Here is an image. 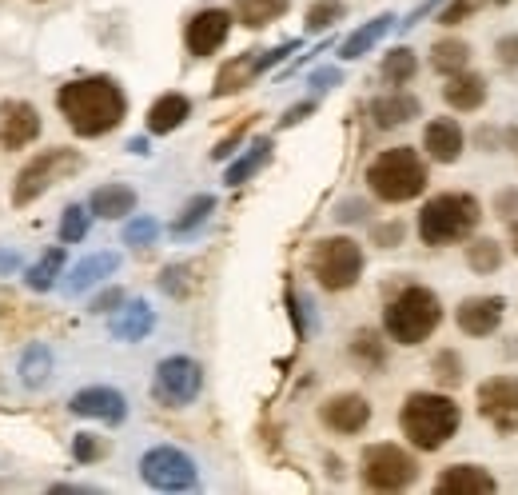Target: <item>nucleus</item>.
<instances>
[{"label":"nucleus","instance_id":"1","mask_svg":"<svg viewBox=\"0 0 518 495\" xmlns=\"http://www.w3.org/2000/svg\"><path fill=\"white\" fill-rule=\"evenodd\" d=\"M56 104L68 120V128L76 136H104L112 132L124 112H128V100L120 92V84L112 76H84V80H72L56 92Z\"/></svg>","mask_w":518,"mask_h":495},{"label":"nucleus","instance_id":"2","mask_svg":"<svg viewBox=\"0 0 518 495\" xmlns=\"http://www.w3.org/2000/svg\"><path fill=\"white\" fill-rule=\"evenodd\" d=\"M459 420V404L439 392H415L399 412V428L419 452H439L459 432Z\"/></svg>","mask_w":518,"mask_h":495},{"label":"nucleus","instance_id":"3","mask_svg":"<svg viewBox=\"0 0 518 495\" xmlns=\"http://www.w3.org/2000/svg\"><path fill=\"white\" fill-rule=\"evenodd\" d=\"M439 324H443V304H439V296H435L431 288H419V284L403 288V292L387 304V312H383L387 336H391L395 344H407V348L431 340Z\"/></svg>","mask_w":518,"mask_h":495},{"label":"nucleus","instance_id":"4","mask_svg":"<svg viewBox=\"0 0 518 495\" xmlns=\"http://www.w3.org/2000/svg\"><path fill=\"white\" fill-rule=\"evenodd\" d=\"M479 220H483V212H479V200L471 192H443V196H435V200L423 204V212H419V236L431 248L459 244V240H467L479 228Z\"/></svg>","mask_w":518,"mask_h":495},{"label":"nucleus","instance_id":"5","mask_svg":"<svg viewBox=\"0 0 518 495\" xmlns=\"http://www.w3.org/2000/svg\"><path fill=\"white\" fill-rule=\"evenodd\" d=\"M367 184L379 200L387 204H407L427 188V164L419 160L415 148H387L383 156L371 160Z\"/></svg>","mask_w":518,"mask_h":495},{"label":"nucleus","instance_id":"6","mask_svg":"<svg viewBox=\"0 0 518 495\" xmlns=\"http://www.w3.org/2000/svg\"><path fill=\"white\" fill-rule=\"evenodd\" d=\"M311 272L327 292H347L363 276V248L347 236H327L311 252Z\"/></svg>","mask_w":518,"mask_h":495},{"label":"nucleus","instance_id":"7","mask_svg":"<svg viewBox=\"0 0 518 495\" xmlns=\"http://www.w3.org/2000/svg\"><path fill=\"white\" fill-rule=\"evenodd\" d=\"M80 164H84V160H80V152H72V148H44L40 156H32V160L20 168V176H16V184H12V204H16V208L32 204V200L44 196L60 176L76 172Z\"/></svg>","mask_w":518,"mask_h":495},{"label":"nucleus","instance_id":"8","mask_svg":"<svg viewBox=\"0 0 518 495\" xmlns=\"http://www.w3.org/2000/svg\"><path fill=\"white\" fill-rule=\"evenodd\" d=\"M419 480L415 456H407L395 444H375L363 452V488L371 492H403Z\"/></svg>","mask_w":518,"mask_h":495},{"label":"nucleus","instance_id":"9","mask_svg":"<svg viewBox=\"0 0 518 495\" xmlns=\"http://www.w3.org/2000/svg\"><path fill=\"white\" fill-rule=\"evenodd\" d=\"M140 476L156 492H192L200 484L196 460L188 452H180V448H152V452H144Z\"/></svg>","mask_w":518,"mask_h":495},{"label":"nucleus","instance_id":"10","mask_svg":"<svg viewBox=\"0 0 518 495\" xmlns=\"http://www.w3.org/2000/svg\"><path fill=\"white\" fill-rule=\"evenodd\" d=\"M200 388H204V368L196 360H188V356L160 360L156 380H152V392H156V400L164 408H188V404H196Z\"/></svg>","mask_w":518,"mask_h":495},{"label":"nucleus","instance_id":"11","mask_svg":"<svg viewBox=\"0 0 518 495\" xmlns=\"http://www.w3.org/2000/svg\"><path fill=\"white\" fill-rule=\"evenodd\" d=\"M479 412L491 420L499 432H518V380L515 376H495L479 384Z\"/></svg>","mask_w":518,"mask_h":495},{"label":"nucleus","instance_id":"12","mask_svg":"<svg viewBox=\"0 0 518 495\" xmlns=\"http://www.w3.org/2000/svg\"><path fill=\"white\" fill-rule=\"evenodd\" d=\"M232 20H236V16H232L228 8H204V12H196V16L188 20V28H184L188 52H192V56H212V52L228 40Z\"/></svg>","mask_w":518,"mask_h":495},{"label":"nucleus","instance_id":"13","mask_svg":"<svg viewBox=\"0 0 518 495\" xmlns=\"http://www.w3.org/2000/svg\"><path fill=\"white\" fill-rule=\"evenodd\" d=\"M68 408L76 416H88V420H104V424H124L128 420V400L124 392L116 388H84L68 400Z\"/></svg>","mask_w":518,"mask_h":495},{"label":"nucleus","instance_id":"14","mask_svg":"<svg viewBox=\"0 0 518 495\" xmlns=\"http://www.w3.org/2000/svg\"><path fill=\"white\" fill-rule=\"evenodd\" d=\"M40 136V116L28 100H4L0 108V144L4 148H24Z\"/></svg>","mask_w":518,"mask_h":495},{"label":"nucleus","instance_id":"15","mask_svg":"<svg viewBox=\"0 0 518 495\" xmlns=\"http://www.w3.org/2000/svg\"><path fill=\"white\" fill-rule=\"evenodd\" d=\"M323 424L331 428V432H339V436H355V432H363L367 428V420H371V404L363 400V396H355V392H343V396H331L327 404H323Z\"/></svg>","mask_w":518,"mask_h":495},{"label":"nucleus","instance_id":"16","mask_svg":"<svg viewBox=\"0 0 518 495\" xmlns=\"http://www.w3.org/2000/svg\"><path fill=\"white\" fill-rule=\"evenodd\" d=\"M503 308H507L503 296H471V300L459 304L455 320H459V328L467 336H491L503 324Z\"/></svg>","mask_w":518,"mask_h":495},{"label":"nucleus","instance_id":"17","mask_svg":"<svg viewBox=\"0 0 518 495\" xmlns=\"http://www.w3.org/2000/svg\"><path fill=\"white\" fill-rule=\"evenodd\" d=\"M463 128L455 124V120H447V116H439V120H431L427 124V132H423V148H427V156L431 160H439V164H455L459 156H463Z\"/></svg>","mask_w":518,"mask_h":495},{"label":"nucleus","instance_id":"18","mask_svg":"<svg viewBox=\"0 0 518 495\" xmlns=\"http://www.w3.org/2000/svg\"><path fill=\"white\" fill-rule=\"evenodd\" d=\"M435 492L443 495H491L495 492V476L475 468V464H455L435 480Z\"/></svg>","mask_w":518,"mask_h":495},{"label":"nucleus","instance_id":"19","mask_svg":"<svg viewBox=\"0 0 518 495\" xmlns=\"http://www.w3.org/2000/svg\"><path fill=\"white\" fill-rule=\"evenodd\" d=\"M188 116H192V100H188L184 92H164V96L148 108V132H152V136H168V132H176Z\"/></svg>","mask_w":518,"mask_h":495},{"label":"nucleus","instance_id":"20","mask_svg":"<svg viewBox=\"0 0 518 495\" xmlns=\"http://www.w3.org/2000/svg\"><path fill=\"white\" fill-rule=\"evenodd\" d=\"M116 268H120V256H116V252H96V256L80 260V264L68 272L64 292H68V296H80V292H88L92 284H100L104 276H112Z\"/></svg>","mask_w":518,"mask_h":495},{"label":"nucleus","instance_id":"21","mask_svg":"<svg viewBox=\"0 0 518 495\" xmlns=\"http://www.w3.org/2000/svg\"><path fill=\"white\" fill-rule=\"evenodd\" d=\"M419 116V100L407 96V92H391V96H375L371 100V120L375 128H399V124H411Z\"/></svg>","mask_w":518,"mask_h":495},{"label":"nucleus","instance_id":"22","mask_svg":"<svg viewBox=\"0 0 518 495\" xmlns=\"http://www.w3.org/2000/svg\"><path fill=\"white\" fill-rule=\"evenodd\" d=\"M152 328H156V312H152L144 300H128V304L120 308V316L112 320V336H116V340H124V344L144 340Z\"/></svg>","mask_w":518,"mask_h":495},{"label":"nucleus","instance_id":"23","mask_svg":"<svg viewBox=\"0 0 518 495\" xmlns=\"http://www.w3.org/2000/svg\"><path fill=\"white\" fill-rule=\"evenodd\" d=\"M136 208V192L128 184H104L88 196V212L100 216V220H120Z\"/></svg>","mask_w":518,"mask_h":495},{"label":"nucleus","instance_id":"24","mask_svg":"<svg viewBox=\"0 0 518 495\" xmlns=\"http://www.w3.org/2000/svg\"><path fill=\"white\" fill-rule=\"evenodd\" d=\"M443 100H447L451 108H459V112H475V108H483V100H487V80H483L479 72H459V76H451V84L443 88Z\"/></svg>","mask_w":518,"mask_h":495},{"label":"nucleus","instance_id":"25","mask_svg":"<svg viewBox=\"0 0 518 495\" xmlns=\"http://www.w3.org/2000/svg\"><path fill=\"white\" fill-rule=\"evenodd\" d=\"M391 24H395V16H391V12H383V16L367 20L363 28H355V32H351V36L339 44V56H343V60H359L363 52H371V48H375V44H379V40L391 32Z\"/></svg>","mask_w":518,"mask_h":495},{"label":"nucleus","instance_id":"26","mask_svg":"<svg viewBox=\"0 0 518 495\" xmlns=\"http://www.w3.org/2000/svg\"><path fill=\"white\" fill-rule=\"evenodd\" d=\"M256 60H259V52H244V56L228 60V64L216 72V88H212V92H216V96H236L240 88H248L259 76Z\"/></svg>","mask_w":518,"mask_h":495},{"label":"nucleus","instance_id":"27","mask_svg":"<svg viewBox=\"0 0 518 495\" xmlns=\"http://www.w3.org/2000/svg\"><path fill=\"white\" fill-rule=\"evenodd\" d=\"M291 8V0H236V20L244 28H267Z\"/></svg>","mask_w":518,"mask_h":495},{"label":"nucleus","instance_id":"28","mask_svg":"<svg viewBox=\"0 0 518 495\" xmlns=\"http://www.w3.org/2000/svg\"><path fill=\"white\" fill-rule=\"evenodd\" d=\"M467 64H471V44H463V40H439L431 52V68L443 76H459V72H467Z\"/></svg>","mask_w":518,"mask_h":495},{"label":"nucleus","instance_id":"29","mask_svg":"<svg viewBox=\"0 0 518 495\" xmlns=\"http://www.w3.org/2000/svg\"><path fill=\"white\" fill-rule=\"evenodd\" d=\"M64 272V248H48L28 272H24V284L32 288V292H48V288H56V276Z\"/></svg>","mask_w":518,"mask_h":495},{"label":"nucleus","instance_id":"30","mask_svg":"<svg viewBox=\"0 0 518 495\" xmlns=\"http://www.w3.org/2000/svg\"><path fill=\"white\" fill-rule=\"evenodd\" d=\"M16 372H20V380L28 388H40L48 380V372H52V352L44 344H28L24 356H20V364H16Z\"/></svg>","mask_w":518,"mask_h":495},{"label":"nucleus","instance_id":"31","mask_svg":"<svg viewBox=\"0 0 518 495\" xmlns=\"http://www.w3.org/2000/svg\"><path fill=\"white\" fill-rule=\"evenodd\" d=\"M267 160H271V140H267V136H259L256 144H252V148H248V152H244V156H240V160H236V164L228 168V176H224V180H228V184L236 188V184L252 180L259 168L267 164Z\"/></svg>","mask_w":518,"mask_h":495},{"label":"nucleus","instance_id":"32","mask_svg":"<svg viewBox=\"0 0 518 495\" xmlns=\"http://www.w3.org/2000/svg\"><path fill=\"white\" fill-rule=\"evenodd\" d=\"M212 212H216V196H192V200H188V208L172 220V236H188V232H196Z\"/></svg>","mask_w":518,"mask_h":495},{"label":"nucleus","instance_id":"33","mask_svg":"<svg viewBox=\"0 0 518 495\" xmlns=\"http://www.w3.org/2000/svg\"><path fill=\"white\" fill-rule=\"evenodd\" d=\"M415 72H419V60H415L411 48H391V52L383 56V80H387V84H407Z\"/></svg>","mask_w":518,"mask_h":495},{"label":"nucleus","instance_id":"34","mask_svg":"<svg viewBox=\"0 0 518 495\" xmlns=\"http://www.w3.org/2000/svg\"><path fill=\"white\" fill-rule=\"evenodd\" d=\"M467 264H471V272L491 276V272L503 268V248H499L495 240H475V244L467 248Z\"/></svg>","mask_w":518,"mask_h":495},{"label":"nucleus","instance_id":"35","mask_svg":"<svg viewBox=\"0 0 518 495\" xmlns=\"http://www.w3.org/2000/svg\"><path fill=\"white\" fill-rule=\"evenodd\" d=\"M88 224H92V212L84 204H68L60 216V244H80L88 236Z\"/></svg>","mask_w":518,"mask_h":495},{"label":"nucleus","instance_id":"36","mask_svg":"<svg viewBox=\"0 0 518 495\" xmlns=\"http://www.w3.org/2000/svg\"><path fill=\"white\" fill-rule=\"evenodd\" d=\"M335 20H343V0H315L307 8V32H327Z\"/></svg>","mask_w":518,"mask_h":495},{"label":"nucleus","instance_id":"37","mask_svg":"<svg viewBox=\"0 0 518 495\" xmlns=\"http://www.w3.org/2000/svg\"><path fill=\"white\" fill-rule=\"evenodd\" d=\"M351 356L363 360V364H371V368H379V364L387 360V352H383V344H379L375 332H359V336L351 340Z\"/></svg>","mask_w":518,"mask_h":495},{"label":"nucleus","instance_id":"38","mask_svg":"<svg viewBox=\"0 0 518 495\" xmlns=\"http://www.w3.org/2000/svg\"><path fill=\"white\" fill-rule=\"evenodd\" d=\"M431 368H435V380H439V384H447V388L463 384V360H459L455 352H439V356L431 360Z\"/></svg>","mask_w":518,"mask_h":495},{"label":"nucleus","instance_id":"39","mask_svg":"<svg viewBox=\"0 0 518 495\" xmlns=\"http://www.w3.org/2000/svg\"><path fill=\"white\" fill-rule=\"evenodd\" d=\"M487 4H507V0H451L447 8H443V16H439V24H463L471 12H479V8H487Z\"/></svg>","mask_w":518,"mask_h":495},{"label":"nucleus","instance_id":"40","mask_svg":"<svg viewBox=\"0 0 518 495\" xmlns=\"http://www.w3.org/2000/svg\"><path fill=\"white\" fill-rule=\"evenodd\" d=\"M156 232H160V224H156L152 216L128 220V228H124V244H132V248H140V244H152V240H156Z\"/></svg>","mask_w":518,"mask_h":495},{"label":"nucleus","instance_id":"41","mask_svg":"<svg viewBox=\"0 0 518 495\" xmlns=\"http://www.w3.org/2000/svg\"><path fill=\"white\" fill-rule=\"evenodd\" d=\"M100 452H104V448H100V440H96V436H88V432H80V436L72 440V456H76L80 464L100 460Z\"/></svg>","mask_w":518,"mask_h":495},{"label":"nucleus","instance_id":"42","mask_svg":"<svg viewBox=\"0 0 518 495\" xmlns=\"http://www.w3.org/2000/svg\"><path fill=\"white\" fill-rule=\"evenodd\" d=\"M248 128H252V116H248V124H240V128H236L232 136H224V140H220V144L212 148V160H228V156H232V152L240 148V140L248 136Z\"/></svg>","mask_w":518,"mask_h":495},{"label":"nucleus","instance_id":"43","mask_svg":"<svg viewBox=\"0 0 518 495\" xmlns=\"http://www.w3.org/2000/svg\"><path fill=\"white\" fill-rule=\"evenodd\" d=\"M295 48H299V40H287V44H279V48H271V52H259L256 68H259V72L275 68V64H279V60H287V56H291Z\"/></svg>","mask_w":518,"mask_h":495},{"label":"nucleus","instance_id":"44","mask_svg":"<svg viewBox=\"0 0 518 495\" xmlns=\"http://www.w3.org/2000/svg\"><path fill=\"white\" fill-rule=\"evenodd\" d=\"M120 304H124V292H120V288H108V292H100V296L92 300V312H96V316H108V312H116Z\"/></svg>","mask_w":518,"mask_h":495},{"label":"nucleus","instance_id":"45","mask_svg":"<svg viewBox=\"0 0 518 495\" xmlns=\"http://www.w3.org/2000/svg\"><path fill=\"white\" fill-rule=\"evenodd\" d=\"M315 112V100H303V104H291L287 112H283V120H279V128H291V124H299V120H307Z\"/></svg>","mask_w":518,"mask_h":495},{"label":"nucleus","instance_id":"46","mask_svg":"<svg viewBox=\"0 0 518 495\" xmlns=\"http://www.w3.org/2000/svg\"><path fill=\"white\" fill-rule=\"evenodd\" d=\"M495 212L499 216H518V188H503L495 196Z\"/></svg>","mask_w":518,"mask_h":495},{"label":"nucleus","instance_id":"47","mask_svg":"<svg viewBox=\"0 0 518 495\" xmlns=\"http://www.w3.org/2000/svg\"><path fill=\"white\" fill-rule=\"evenodd\" d=\"M339 76H343L339 68H319V72H311V88H319V92H323V88H335Z\"/></svg>","mask_w":518,"mask_h":495},{"label":"nucleus","instance_id":"48","mask_svg":"<svg viewBox=\"0 0 518 495\" xmlns=\"http://www.w3.org/2000/svg\"><path fill=\"white\" fill-rule=\"evenodd\" d=\"M399 240H403V224H383V228H375V244L391 248V244H399Z\"/></svg>","mask_w":518,"mask_h":495},{"label":"nucleus","instance_id":"49","mask_svg":"<svg viewBox=\"0 0 518 495\" xmlns=\"http://www.w3.org/2000/svg\"><path fill=\"white\" fill-rule=\"evenodd\" d=\"M180 276H184V268H168V272L160 276V288H164L168 296H184V284H180Z\"/></svg>","mask_w":518,"mask_h":495},{"label":"nucleus","instance_id":"50","mask_svg":"<svg viewBox=\"0 0 518 495\" xmlns=\"http://www.w3.org/2000/svg\"><path fill=\"white\" fill-rule=\"evenodd\" d=\"M499 60H503V64H518V36L499 40Z\"/></svg>","mask_w":518,"mask_h":495},{"label":"nucleus","instance_id":"51","mask_svg":"<svg viewBox=\"0 0 518 495\" xmlns=\"http://www.w3.org/2000/svg\"><path fill=\"white\" fill-rule=\"evenodd\" d=\"M12 268H20V256H16V252H4V248H0V272H12Z\"/></svg>","mask_w":518,"mask_h":495},{"label":"nucleus","instance_id":"52","mask_svg":"<svg viewBox=\"0 0 518 495\" xmlns=\"http://www.w3.org/2000/svg\"><path fill=\"white\" fill-rule=\"evenodd\" d=\"M128 148H132V152H140V156H144V152H148V140H140V136H136V140H132V144H128Z\"/></svg>","mask_w":518,"mask_h":495},{"label":"nucleus","instance_id":"53","mask_svg":"<svg viewBox=\"0 0 518 495\" xmlns=\"http://www.w3.org/2000/svg\"><path fill=\"white\" fill-rule=\"evenodd\" d=\"M511 248H515V256H518V220L511 224Z\"/></svg>","mask_w":518,"mask_h":495},{"label":"nucleus","instance_id":"54","mask_svg":"<svg viewBox=\"0 0 518 495\" xmlns=\"http://www.w3.org/2000/svg\"><path fill=\"white\" fill-rule=\"evenodd\" d=\"M36 4H44V0H36Z\"/></svg>","mask_w":518,"mask_h":495}]
</instances>
